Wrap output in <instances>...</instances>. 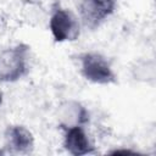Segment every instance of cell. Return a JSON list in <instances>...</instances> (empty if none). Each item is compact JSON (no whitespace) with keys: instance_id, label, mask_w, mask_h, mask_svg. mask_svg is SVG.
Instances as JSON below:
<instances>
[{"instance_id":"1","label":"cell","mask_w":156,"mask_h":156,"mask_svg":"<svg viewBox=\"0 0 156 156\" xmlns=\"http://www.w3.org/2000/svg\"><path fill=\"white\" fill-rule=\"evenodd\" d=\"M30 48L20 43L5 49L0 54V82L12 83L27 76L29 72Z\"/></svg>"},{"instance_id":"2","label":"cell","mask_w":156,"mask_h":156,"mask_svg":"<svg viewBox=\"0 0 156 156\" xmlns=\"http://www.w3.org/2000/svg\"><path fill=\"white\" fill-rule=\"evenodd\" d=\"M80 66V74L89 82L107 85L116 83L117 76L112 69L110 61L101 54L95 51L83 52L78 57Z\"/></svg>"},{"instance_id":"3","label":"cell","mask_w":156,"mask_h":156,"mask_svg":"<svg viewBox=\"0 0 156 156\" xmlns=\"http://www.w3.org/2000/svg\"><path fill=\"white\" fill-rule=\"evenodd\" d=\"M49 28L57 43L74 41L80 34V22L78 17L60 4L54 5L49 20Z\"/></svg>"},{"instance_id":"4","label":"cell","mask_w":156,"mask_h":156,"mask_svg":"<svg viewBox=\"0 0 156 156\" xmlns=\"http://www.w3.org/2000/svg\"><path fill=\"white\" fill-rule=\"evenodd\" d=\"M117 0H78L80 22L89 29L100 27L116 10Z\"/></svg>"},{"instance_id":"5","label":"cell","mask_w":156,"mask_h":156,"mask_svg":"<svg viewBox=\"0 0 156 156\" xmlns=\"http://www.w3.org/2000/svg\"><path fill=\"white\" fill-rule=\"evenodd\" d=\"M63 129V147L74 156L93 154L95 147L83 126H72Z\"/></svg>"},{"instance_id":"6","label":"cell","mask_w":156,"mask_h":156,"mask_svg":"<svg viewBox=\"0 0 156 156\" xmlns=\"http://www.w3.org/2000/svg\"><path fill=\"white\" fill-rule=\"evenodd\" d=\"M6 146L16 154H29L34 147L33 134L24 126H9L5 132Z\"/></svg>"},{"instance_id":"7","label":"cell","mask_w":156,"mask_h":156,"mask_svg":"<svg viewBox=\"0 0 156 156\" xmlns=\"http://www.w3.org/2000/svg\"><path fill=\"white\" fill-rule=\"evenodd\" d=\"M57 118L61 128L72 126H84L89 121V112L80 102L69 100L63 102L58 107Z\"/></svg>"},{"instance_id":"8","label":"cell","mask_w":156,"mask_h":156,"mask_svg":"<svg viewBox=\"0 0 156 156\" xmlns=\"http://www.w3.org/2000/svg\"><path fill=\"white\" fill-rule=\"evenodd\" d=\"M1 104H2V94L0 93V106H1Z\"/></svg>"}]
</instances>
